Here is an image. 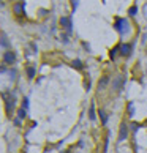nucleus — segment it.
Listing matches in <instances>:
<instances>
[{
  "mask_svg": "<svg viewBox=\"0 0 147 153\" xmlns=\"http://www.w3.org/2000/svg\"><path fill=\"white\" fill-rule=\"evenodd\" d=\"M18 115H19V118H21V120H22V118H24V117H25V109H19Z\"/></svg>",
  "mask_w": 147,
  "mask_h": 153,
  "instance_id": "nucleus-9",
  "label": "nucleus"
},
{
  "mask_svg": "<svg viewBox=\"0 0 147 153\" xmlns=\"http://www.w3.org/2000/svg\"><path fill=\"white\" fill-rule=\"evenodd\" d=\"M27 76H29L30 79L35 78V68H29V69H27Z\"/></svg>",
  "mask_w": 147,
  "mask_h": 153,
  "instance_id": "nucleus-8",
  "label": "nucleus"
},
{
  "mask_svg": "<svg viewBox=\"0 0 147 153\" xmlns=\"http://www.w3.org/2000/svg\"><path fill=\"white\" fill-rule=\"evenodd\" d=\"M73 66H75V68H82V63L81 62H79V60H75V62H73Z\"/></svg>",
  "mask_w": 147,
  "mask_h": 153,
  "instance_id": "nucleus-10",
  "label": "nucleus"
},
{
  "mask_svg": "<svg viewBox=\"0 0 147 153\" xmlns=\"http://www.w3.org/2000/svg\"><path fill=\"white\" fill-rule=\"evenodd\" d=\"M130 52H131V46L130 44H122L120 46V54L122 55H128Z\"/></svg>",
  "mask_w": 147,
  "mask_h": 153,
  "instance_id": "nucleus-5",
  "label": "nucleus"
},
{
  "mask_svg": "<svg viewBox=\"0 0 147 153\" xmlns=\"http://www.w3.org/2000/svg\"><path fill=\"white\" fill-rule=\"evenodd\" d=\"M0 6H2V2H0Z\"/></svg>",
  "mask_w": 147,
  "mask_h": 153,
  "instance_id": "nucleus-15",
  "label": "nucleus"
},
{
  "mask_svg": "<svg viewBox=\"0 0 147 153\" xmlns=\"http://www.w3.org/2000/svg\"><path fill=\"white\" fill-rule=\"evenodd\" d=\"M89 117H90V120H95V106H90V112H89Z\"/></svg>",
  "mask_w": 147,
  "mask_h": 153,
  "instance_id": "nucleus-6",
  "label": "nucleus"
},
{
  "mask_svg": "<svg viewBox=\"0 0 147 153\" xmlns=\"http://www.w3.org/2000/svg\"><path fill=\"white\" fill-rule=\"evenodd\" d=\"M3 60L5 63H13L16 60V55L13 54V52H5V55H3Z\"/></svg>",
  "mask_w": 147,
  "mask_h": 153,
  "instance_id": "nucleus-4",
  "label": "nucleus"
},
{
  "mask_svg": "<svg viewBox=\"0 0 147 153\" xmlns=\"http://www.w3.org/2000/svg\"><path fill=\"white\" fill-rule=\"evenodd\" d=\"M68 19H66V18H62V19H60V24H62V25H66V24H68Z\"/></svg>",
  "mask_w": 147,
  "mask_h": 153,
  "instance_id": "nucleus-13",
  "label": "nucleus"
},
{
  "mask_svg": "<svg viewBox=\"0 0 147 153\" xmlns=\"http://www.w3.org/2000/svg\"><path fill=\"white\" fill-rule=\"evenodd\" d=\"M100 117H101V122H103V123H105V125H106V122H108V115H106V114H105V112H103V111H100Z\"/></svg>",
  "mask_w": 147,
  "mask_h": 153,
  "instance_id": "nucleus-7",
  "label": "nucleus"
},
{
  "mask_svg": "<svg viewBox=\"0 0 147 153\" xmlns=\"http://www.w3.org/2000/svg\"><path fill=\"white\" fill-rule=\"evenodd\" d=\"M126 136H128V129H126V125L125 123H122L120 125V134H119V141L122 142V141H125L126 139Z\"/></svg>",
  "mask_w": 147,
  "mask_h": 153,
  "instance_id": "nucleus-3",
  "label": "nucleus"
},
{
  "mask_svg": "<svg viewBox=\"0 0 147 153\" xmlns=\"http://www.w3.org/2000/svg\"><path fill=\"white\" fill-rule=\"evenodd\" d=\"M14 11L16 13H22V5H16L14 6Z\"/></svg>",
  "mask_w": 147,
  "mask_h": 153,
  "instance_id": "nucleus-12",
  "label": "nucleus"
},
{
  "mask_svg": "<svg viewBox=\"0 0 147 153\" xmlns=\"http://www.w3.org/2000/svg\"><path fill=\"white\" fill-rule=\"evenodd\" d=\"M5 104H6V114L11 115L13 114V107H14V99L11 98V96H5Z\"/></svg>",
  "mask_w": 147,
  "mask_h": 153,
  "instance_id": "nucleus-2",
  "label": "nucleus"
},
{
  "mask_svg": "<svg viewBox=\"0 0 147 153\" xmlns=\"http://www.w3.org/2000/svg\"><path fill=\"white\" fill-rule=\"evenodd\" d=\"M136 11H138V8H136V6H133V8L130 10V14H131V16H135V14H136Z\"/></svg>",
  "mask_w": 147,
  "mask_h": 153,
  "instance_id": "nucleus-14",
  "label": "nucleus"
},
{
  "mask_svg": "<svg viewBox=\"0 0 147 153\" xmlns=\"http://www.w3.org/2000/svg\"><path fill=\"white\" fill-rule=\"evenodd\" d=\"M116 29H117L120 33H125L128 30V22H126L125 19H119V21L116 22Z\"/></svg>",
  "mask_w": 147,
  "mask_h": 153,
  "instance_id": "nucleus-1",
  "label": "nucleus"
},
{
  "mask_svg": "<svg viewBox=\"0 0 147 153\" xmlns=\"http://www.w3.org/2000/svg\"><path fill=\"white\" fill-rule=\"evenodd\" d=\"M29 107V98H24V101H22V109H27Z\"/></svg>",
  "mask_w": 147,
  "mask_h": 153,
  "instance_id": "nucleus-11",
  "label": "nucleus"
}]
</instances>
